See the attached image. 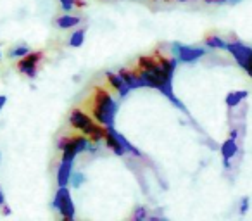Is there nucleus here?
Returning a JSON list of instances; mask_svg holds the SVG:
<instances>
[{
	"mask_svg": "<svg viewBox=\"0 0 252 221\" xmlns=\"http://www.w3.org/2000/svg\"><path fill=\"white\" fill-rule=\"evenodd\" d=\"M135 69L144 80V87L156 88L164 95L168 100H171L180 111L187 113V107L182 104L178 97L173 92V76L176 69V59L168 57L161 52H156L152 56H142Z\"/></svg>",
	"mask_w": 252,
	"mask_h": 221,
	"instance_id": "1",
	"label": "nucleus"
},
{
	"mask_svg": "<svg viewBox=\"0 0 252 221\" xmlns=\"http://www.w3.org/2000/svg\"><path fill=\"white\" fill-rule=\"evenodd\" d=\"M88 107H90L92 116L95 118L98 125L105 128L114 125V118L116 113H118V102L111 97L107 90H104L102 87H95Z\"/></svg>",
	"mask_w": 252,
	"mask_h": 221,
	"instance_id": "2",
	"label": "nucleus"
},
{
	"mask_svg": "<svg viewBox=\"0 0 252 221\" xmlns=\"http://www.w3.org/2000/svg\"><path fill=\"white\" fill-rule=\"evenodd\" d=\"M69 125L76 130H80L85 137H88L92 142H100L105 138V131L107 128L97 125L87 113H83L81 109H73L69 114Z\"/></svg>",
	"mask_w": 252,
	"mask_h": 221,
	"instance_id": "3",
	"label": "nucleus"
},
{
	"mask_svg": "<svg viewBox=\"0 0 252 221\" xmlns=\"http://www.w3.org/2000/svg\"><path fill=\"white\" fill-rule=\"evenodd\" d=\"M57 147L63 151V159H69V161H74L78 154L85 152L87 149H92L94 151V145H92V140L85 135H76V137H61L59 142H57Z\"/></svg>",
	"mask_w": 252,
	"mask_h": 221,
	"instance_id": "4",
	"label": "nucleus"
},
{
	"mask_svg": "<svg viewBox=\"0 0 252 221\" xmlns=\"http://www.w3.org/2000/svg\"><path fill=\"white\" fill-rule=\"evenodd\" d=\"M226 50L233 56V59L240 64V67H244L245 73L252 78V49L247 45H244L242 42H231L226 43Z\"/></svg>",
	"mask_w": 252,
	"mask_h": 221,
	"instance_id": "5",
	"label": "nucleus"
},
{
	"mask_svg": "<svg viewBox=\"0 0 252 221\" xmlns=\"http://www.w3.org/2000/svg\"><path fill=\"white\" fill-rule=\"evenodd\" d=\"M52 206L56 211H59L64 220H74V202L71 199V192L67 187H59L56 197H54Z\"/></svg>",
	"mask_w": 252,
	"mask_h": 221,
	"instance_id": "6",
	"label": "nucleus"
},
{
	"mask_svg": "<svg viewBox=\"0 0 252 221\" xmlns=\"http://www.w3.org/2000/svg\"><path fill=\"white\" fill-rule=\"evenodd\" d=\"M171 50H173V56L178 61H182V63H193V61L206 56V50L202 47H190V45H183V43H173Z\"/></svg>",
	"mask_w": 252,
	"mask_h": 221,
	"instance_id": "7",
	"label": "nucleus"
},
{
	"mask_svg": "<svg viewBox=\"0 0 252 221\" xmlns=\"http://www.w3.org/2000/svg\"><path fill=\"white\" fill-rule=\"evenodd\" d=\"M42 59H43V52H28L19 61L18 64L19 73L26 74L28 78H35L38 74V64Z\"/></svg>",
	"mask_w": 252,
	"mask_h": 221,
	"instance_id": "8",
	"label": "nucleus"
},
{
	"mask_svg": "<svg viewBox=\"0 0 252 221\" xmlns=\"http://www.w3.org/2000/svg\"><path fill=\"white\" fill-rule=\"evenodd\" d=\"M118 73L121 74V78L126 81V85H128L131 90H135V88H144V80H142V76L138 74L137 69L123 67V69H119Z\"/></svg>",
	"mask_w": 252,
	"mask_h": 221,
	"instance_id": "9",
	"label": "nucleus"
},
{
	"mask_svg": "<svg viewBox=\"0 0 252 221\" xmlns=\"http://www.w3.org/2000/svg\"><path fill=\"white\" fill-rule=\"evenodd\" d=\"M105 76H107V80H109V83H111V87L114 88L116 92H118V95L121 98H125L126 95H128L131 92V88L128 87V85H126V81L123 80L121 74H119V73H107Z\"/></svg>",
	"mask_w": 252,
	"mask_h": 221,
	"instance_id": "10",
	"label": "nucleus"
},
{
	"mask_svg": "<svg viewBox=\"0 0 252 221\" xmlns=\"http://www.w3.org/2000/svg\"><path fill=\"white\" fill-rule=\"evenodd\" d=\"M73 162L69 159H63L57 168V185L59 187H67L71 180V173H73Z\"/></svg>",
	"mask_w": 252,
	"mask_h": 221,
	"instance_id": "11",
	"label": "nucleus"
},
{
	"mask_svg": "<svg viewBox=\"0 0 252 221\" xmlns=\"http://www.w3.org/2000/svg\"><path fill=\"white\" fill-rule=\"evenodd\" d=\"M238 152V147H237V138L230 137L223 142L221 145V156H223V164L224 168H230V159L235 158Z\"/></svg>",
	"mask_w": 252,
	"mask_h": 221,
	"instance_id": "12",
	"label": "nucleus"
},
{
	"mask_svg": "<svg viewBox=\"0 0 252 221\" xmlns=\"http://www.w3.org/2000/svg\"><path fill=\"white\" fill-rule=\"evenodd\" d=\"M81 19L78 16H71V14H64L61 18H57L56 25L59 26L61 30H67V28H74V26L80 25Z\"/></svg>",
	"mask_w": 252,
	"mask_h": 221,
	"instance_id": "13",
	"label": "nucleus"
},
{
	"mask_svg": "<svg viewBox=\"0 0 252 221\" xmlns=\"http://www.w3.org/2000/svg\"><path fill=\"white\" fill-rule=\"evenodd\" d=\"M249 95L247 90H235V92H230V94L226 95V105L228 107H235V105H238L242 100H244L245 97Z\"/></svg>",
	"mask_w": 252,
	"mask_h": 221,
	"instance_id": "14",
	"label": "nucleus"
},
{
	"mask_svg": "<svg viewBox=\"0 0 252 221\" xmlns=\"http://www.w3.org/2000/svg\"><path fill=\"white\" fill-rule=\"evenodd\" d=\"M114 135H116V138H118L119 144L123 145V149H125L126 152H130V154H133V156H137V158H140V156H142V154H140V151H138V149L135 147L133 144H130V142L126 140V138L123 137L121 133H119V131H116V130H114Z\"/></svg>",
	"mask_w": 252,
	"mask_h": 221,
	"instance_id": "15",
	"label": "nucleus"
},
{
	"mask_svg": "<svg viewBox=\"0 0 252 221\" xmlns=\"http://www.w3.org/2000/svg\"><path fill=\"white\" fill-rule=\"evenodd\" d=\"M206 45L211 49H220V50H226V42L223 38H220L218 35H209L206 38Z\"/></svg>",
	"mask_w": 252,
	"mask_h": 221,
	"instance_id": "16",
	"label": "nucleus"
},
{
	"mask_svg": "<svg viewBox=\"0 0 252 221\" xmlns=\"http://www.w3.org/2000/svg\"><path fill=\"white\" fill-rule=\"evenodd\" d=\"M28 52H30V47L21 43V45H16L9 50V57H11V59H21V57H25Z\"/></svg>",
	"mask_w": 252,
	"mask_h": 221,
	"instance_id": "17",
	"label": "nucleus"
},
{
	"mask_svg": "<svg viewBox=\"0 0 252 221\" xmlns=\"http://www.w3.org/2000/svg\"><path fill=\"white\" fill-rule=\"evenodd\" d=\"M85 33H87V30H85V28L76 30V32H74L73 35H71L69 45L71 47H81V45H83V42H85Z\"/></svg>",
	"mask_w": 252,
	"mask_h": 221,
	"instance_id": "18",
	"label": "nucleus"
},
{
	"mask_svg": "<svg viewBox=\"0 0 252 221\" xmlns=\"http://www.w3.org/2000/svg\"><path fill=\"white\" fill-rule=\"evenodd\" d=\"M85 175L83 173H80V171H74V173H71V180H69V183L74 187V189H80L81 185L85 183Z\"/></svg>",
	"mask_w": 252,
	"mask_h": 221,
	"instance_id": "19",
	"label": "nucleus"
},
{
	"mask_svg": "<svg viewBox=\"0 0 252 221\" xmlns=\"http://www.w3.org/2000/svg\"><path fill=\"white\" fill-rule=\"evenodd\" d=\"M59 2H61V7H63L66 12L73 11V7L76 5V0H59Z\"/></svg>",
	"mask_w": 252,
	"mask_h": 221,
	"instance_id": "20",
	"label": "nucleus"
},
{
	"mask_svg": "<svg viewBox=\"0 0 252 221\" xmlns=\"http://www.w3.org/2000/svg\"><path fill=\"white\" fill-rule=\"evenodd\" d=\"M133 218L135 220H144V218H147V211H145V207H138V209L135 211Z\"/></svg>",
	"mask_w": 252,
	"mask_h": 221,
	"instance_id": "21",
	"label": "nucleus"
},
{
	"mask_svg": "<svg viewBox=\"0 0 252 221\" xmlns=\"http://www.w3.org/2000/svg\"><path fill=\"white\" fill-rule=\"evenodd\" d=\"M249 202H251V200H249V197H244V199H242V204H240V214H245L249 211Z\"/></svg>",
	"mask_w": 252,
	"mask_h": 221,
	"instance_id": "22",
	"label": "nucleus"
},
{
	"mask_svg": "<svg viewBox=\"0 0 252 221\" xmlns=\"http://www.w3.org/2000/svg\"><path fill=\"white\" fill-rule=\"evenodd\" d=\"M5 102H7V97H5V95H0V111H2V109H4Z\"/></svg>",
	"mask_w": 252,
	"mask_h": 221,
	"instance_id": "23",
	"label": "nucleus"
},
{
	"mask_svg": "<svg viewBox=\"0 0 252 221\" xmlns=\"http://www.w3.org/2000/svg\"><path fill=\"white\" fill-rule=\"evenodd\" d=\"M5 204V197H4V192H2V187H0V207Z\"/></svg>",
	"mask_w": 252,
	"mask_h": 221,
	"instance_id": "24",
	"label": "nucleus"
},
{
	"mask_svg": "<svg viewBox=\"0 0 252 221\" xmlns=\"http://www.w3.org/2000/svg\"><path fill=\"white\" fill-rule=\"evenodd\" d=\"M223 2H238V0H223Z\"/></svg>",
	"mask_w": 252,
	"mask_h": 221,
	"instance_id": "25",
	"label": "nucleus"
},
{
	"mask_svg": "<svg viewBox=\"0 0 252 221\" xmlns=\"http://www.w3.org/2000/svg\"><path fill=\"white\" fill-rule=\"evenodd\" d=\"M180 2H189V0H180Z\"/></svg>",
	"mask_w": 252,
	"mask_h": 221,
	"instance_id": "26",
	"label": "nucleus"
},
{
	"mask_svg": "<svg viewBox=\"0 0 252 221\" xmlns=\"http://www.w3.org/2000/svg\"><path fill=\"white\" fill-rule=\"evenodd\" d=\"M0 57H2V50H0Z\"/></svg>",
	"mask_w": 252,
	"mask_h": 221,
	"instance_id": "27",
	"label": "nucleus"
}]
</instances>
